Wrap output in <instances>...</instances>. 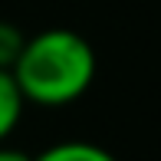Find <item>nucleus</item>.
Returning a JSON list of instances; mask_svg holds the SVG:
<instances>
[{
  "mask_svg": "<svg viewBox=\"0 0 161 161\" xmlns=\"http://www.w3.org/2000/svg\"><path fill=\"white\" fill-rule=\"evenodd\" d=\"M10 72L26 102L59 108L89 92L96 79V49L76 30H43L26 36V46Z\"/></svg>",
  "mask_w": 161,
  "mask_h": 161,
  "instance_id": "f257e3e1",
  "label": "nucleus"
},
{
  "mask_svg": "<svg viewBox=\"0 0 161 161\" xmlns=\"http://www.w3.org/2000/svg\"><path fill=\"white\" fill-rule=\"evenodd\" d=\"M23 92H20L17 79H13L10 69H0V145L17 131L20 119H23Z\"/></svg>",
  "mask_w": 161,
  "mask_h": 161,
  "instance_id": "f03ea898",
  "label": "nucleus"
},
{
  "mask_svg": "<svg viewBox=\"0 0 161 161\" xmlns=\"http://www.w3.org/2000/svg\"><path fill=\"white\" fill-rule=\"evenodd\" d=\"M33 161H119L108 148H102L96 142H79V138H69V142H56L49 148H43Z\"/></svg>",
  "mask_w": 161,
  "mask_h": 161,
  "instance_id": "7ed1b4c3",
  "label": "nucleus"
},
{
  "mask_svg": "<svg viewBox=\"0 0 161 161\" xmlns=\"http://www.w3.org/2000/svg\"><path fill=\"white\" fill-rule=\"evenodd\" d=\"M26 46V36L20 33V26H13L10 20H0V69H13Z\"/></svg>",
  "mask_w": 161,
  "mask_h": 161,
  "instance_id": "20e7f679",
  "label": "nucleus"
},
{
  "mask_svg": "<svg viewBox=\"0 0 161 161\" xmlns=\"http://www.w3.org/2000/svg\"><path fill=\"white\" fill-rule=\"evenodd\" d=\"M0 161H33L26 151H20V148H10V145H0Z\"/></svg>",
  "mask_w": 161,
  "mask_h": 161,
  "instance_id": "39448f33",
  "label": "nucleus"
}]
</instances>
